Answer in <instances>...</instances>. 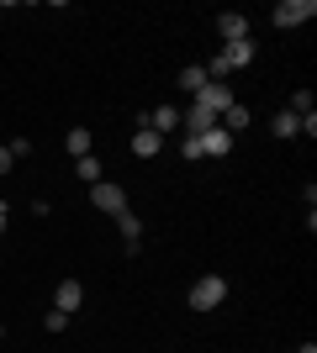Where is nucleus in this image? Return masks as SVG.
Masks as SVG:
<instances>
[{
  "instance_id": "1",
  "label": "nucleus",
  "mask_w": 317,
  "mask_h": 353,
  "mask_svg": "<svg viewBox=\"0 0 317 353\" xmlns=\"http://www.w3.org/2000/svg\"><path fill=\"white\" fill-rule=\"evenodd\" d=\"M222 301H227V280H222V274H206V280L191 285V306H196V311H217Z\"/></svg>"
},
{
  "instance_id": "2",
  "label": "nucleus",
  "mask_w": 317,
  "mask_h": 353,
  "mask_svg": "<svg viewBox=\"0 0 317 353\" xmlns=\"http://www.w3.org/2000/svg\"><path fill=\"white\" fill-rule=\"evenodd\" d=\"M312 16H317V0H280L270 21H275V27H286V32H291V27H307Z\"/></svg>"
},
{
  "instance_id": "3",
  "label": "nucleus",
  "mask_w": 317,
  "mask_h": 353,
  "mask_svg": "<svg viewBox=\"0 0 317 353\" xmlns=\"http://www.w3.org/2000/svg\"><path fill=\"white\" fill-rule=\"evenodd\" d=\"M233 101H238V95H233L227 85H217V79H206V85H201V95H196V105H201V111H211L217 121H222V111H227Z\"/></svg>"
},
{
  "instance_id": "4",
  "label": "nucleus",
  "mask_w": 317,
  "mask_h": 353,
  "mask_svg": "<svg viewBox=\"0 0 317 353\" xmlns=\"http://www.w3.org/2000/svg\"><path fill=\"white\" fill-rule=\"evenodd\" d=\"M90 201L106 216H122V211H127V190H122V185H90Z\"/></svg>"
},
{
  "instance_id": "5",
  "label": "nucleus",
  "mask_w": 317,
  "mask_h": 353,
  "mask_svg": "<svg viewBox=\"0 0 317 353\" xmlns=\"http://www.w3.org/2000/svg\"><path fill=\"white\" fill-rule=\"evenodd\" d=\"M196 143H201V159H206V153H211V159H227V153H233V132H227L222 121H217L211 132H201Z\"/></svg>"
},
{
  "instance_id": "6",
  "label": "nucleus",
  "mask_w": 317,
  "mask_h": 353,
  "mask_svg": "<svg viewBox=\"0 0 317 353\" xmlns=\"http://www.w3.org/2000/svg\"><path fill=\"white\" fill-rule=\"evenodd\" d=\"M217 32H222V43H243V37H249V16L243 11H222L217 16Z\"/></svg>"
},
{
  "instance_id": "7",
  "label": "nucleus",
  "mask_w": 317,
  "mask_h": 353,
  "mask_svg": "<svg viewBox=\"0 0 317 353\" xmlns=\"http://www.w3.org/2000/svg\"><path fill=\"white\" fill-rule=\"evenodd\" d=\"M159 148H164V137L153 132L148 121H137V132H133V153H137V159H153Z\"/></svg>"
},
{
  "instance_id": "8",
  "label": "nucleus",
  "mask_w": 317,
  "mask_h": 353,
  "mask_svg": "<svg viewBox=\"0 0 317 353\" xmlns=\"http://www.w3.org/2000/svg\"><path fill=\"white\" fill-rule=\"evenodd\" d=\"M79 306H85V285H79V280H64L59 295H53V311H79Z\"/></svg>"
},
{
  "instance_id": "9",
  "label": "nucleus",
  "mask_w": 317,
  "mask_h": 353,
  "mask_svg": "<svg viewBox=\"0 0 317 353\" xmlns=\"http://www.w3.org/2000/svg\"><path fill=\"white\" fill-rule=\"evenodd\" d=\"M143 121H148L153 132L164 137V132H175V127H180V111H175V105H153V111H148Z\"/></svg>"
},
{
  "instance_id": "10",
  "label": "nucleus",
  "mask_w": 317,
  "mask_h": 353,
  "mask_svg": "<svg viewBox=\"0 0 317 353\" xmlns=\"http://www.w3.org/2000/svg\"><path fill=\"white\" fill-rule=\"evenodd\" d=\"M211 127H217V117L201 111V105L191 101V111H185V137H201V132H211Z\"/></svg>"
},
{
  "instance_id": "11",
  "label": "nucleus",
  "mask_w": 317,
  "mask_h": 353,
  "mask_svg": "<svg viewBox=\"0 0 317 353\" xmlns=\"http://www.w3.org/2000/svg\"><path fill=\"white\" fill-rule=\"evenodd\" d=\"M222 63H227V69L254 63V43H249V37H243V43H222Z\"/></svg>"
},
{
  "instance_id": "12",
  "label": "nucleus",
  "mask_w": 317,
  "mask_h": 353,
  "mask_svg": "<svg viewBox=\"0 0 317 353\" xmlns=\"http://www.w3.org/2000/svg\"><path fill=\"white\" fill-rule=\"evenodd\" d=\"M64 148L75 153V159H90V148H95V137L85 132V127H69V137H64Z\"/></svg>"
},
{
  "instance_id": "13",
  "label": "nucleus",
  "mask_w": 317,
  "mask_h": 353,
  "mask_svg": "<svg viewBox=\"0 0 317 353\" xmlns=\"http://www.w3.org/2000/svg\"><path fill=\"white\" fill-rule=\"evenodd\" d=\"M117 227H122V237H127V253H137V243H143V221H137L133 211H122Z\"/></svg>"
},
{
  "instance_id": "14",
  "label": "nucleus",
  "mask_w": 317,
  "mask_h": 353,
  "mask_svg": "<svg viewBox=\"0 0 317 353\" xmlns=\"http://www.w3.org/2000/svg\"><path fill=\"white\" fill-rule=\"evenodd\" d=\"M249 121H254V117H249V105H238V101H233V105H227V111H222V127H227V132H233V137H238L243 127H249Z\"/></svg>"
},
{
  "instance_id": "15",
  "label": "nucleus",
  "mask_w": 317,
  "mask_h": 353,
  "mask_svg": "<svg viewBox=\"0 0 317 353\" xmlns=\"http://www.w3.org/2000/svg\"><path fill=\"white\" fill-rule=\"evenodd\" d=\"M201 85H206V69H201V63H185V69H180V90L201 95Z\"/></svg>"
},
{
  "instance_id": "16",
  "label": "nucleus",
  "mask_w": 317,
  "mask_h": 353,
  "mask_svg": "<svg viewBox=\"0 0 317 353\" xmlns=\"http://www.w3.org/2000/svg\"><path fill=\"white\" fill-rule=\"evenodd\" d=\"M75 174L85 179V185H101V159H95V153L90 159H75Z\"/></svg>"
},
{
  "instance_id": "17",
  "label": "nucleus",
  "mask_w": 317,
  "mask_h": 353,
  "mask_svg": "<svg viewBox=\"0 0 317 353\" xmlns=\"http://www.w3.org/2000/svg\"><path fill=\"white\" fill-rule=\"evenodd\" d=\"M270 127H275V137H302V121L291 117V111H280V117H275Z\"/></svg>"
},
{
  "instance_id": "18",
  "label": "nucleus",
  "mask_w": 317,
  "mask_h": 353,
  "mask_svg": "<svg viewBox=\"0 0 317 353\" xmlns=\"http://www.w3.org/2000/svg\"><path fill=\"white\" fill-rule=\"evenodd\" d=\"M286 111H291V117H296V121H302V117H312V90H296Z\"/></svg>"
},
{
  "instance_id": "19",
  "label": "nucleus",
  "mask_w": 317,
  "mask_h": 353,
  "mask_svg": "<svg viewBox=\"0 0 317 353\" xmlns=\"http://www.w3.org/2000/svg\"><path fill=\"white\" fill-rule=\"evenodd\" d=\"M43 327H48V332H64V327H69V311H48Z\"/></svg>"
},
{
  "instance_id": "20",
  "label": "nucleus",
  "mask_w": 317,
  "mask_h": 353,
  "mask_svg": "<svg viewBox=\"0 0 317 353\" xmlns=\"http://www.w3.org/2000/svg\"><path fill=\"white\" fill-rule=\"evenodd\" d=\"M180 159H191V163L201 159V143H196V137H185V143H180Z\"/></svg>"
},
{
  "instance_id": "21",
  "label": "nucleus",
  "mask_w": 317,
  "mask_h": 353,
  "mask_svg": "<svg viewBox=\"0 0 317 353\" xmlns=\"http://www.w3.org/2000/svg\"><path fill=\"white\" fill-rule=\"evenodd\" d=\"M11 163H16V159H11V148H0V174H11Z\"/></svg>"
},
{
  "instance_id": "22",
  "label": "nucleus",
  "mask_w": 317,
  "mask_h": 353,
  "mask_svg": "<svg viewBox=\"0 0 317 353\" xmlns=\"http://www.w3.org/2000/svg\"><path fill=\"white\" fill-rule=\"evenodd\" d=\"M296 353H317V343H302V348H296Z\"/></svg>"
},
{
  "instance_id": "23",
  "label": "nucleus",
  "mask_w": 317,
  "mask_h": 353,
  "mask_svg": "<svg viewBox=\"0 0 317 353\" xmlns=\"http://www.w3.org/2000/svg\"><path fill=\"white\" fill-rule=\"evenodd\" d=\"M6 227H11V216H6V211H0V232H6Z\"/></svg>"
},
{
  "instance_id": "24",
  "label": "nucleus",
  "mask_w": 317,
  "mask_h": 353,
  "mask_svg": "<svg viewBox=\"0 0 317 353\" xmlns=\"http://www.w3.org/2000/svg\"><path fill=\"white\" fill-rule=\"evenodd\" d=\"M0 211H6V195H0Z\"/></svg>"
},
{
  "instance_id": "25",
  "label": "nucleus",
  "mask_w": 317,
  "mask_h": 353,
  "mask_svg": "<svg viewBox=\"0 0 317 353\" xmlns=\"http://www.w3.org/2000/svg\"><path fill=\"white\" fill-rule=\"evenodd\" d=\"M0 332H6V327H0Z\"/></svg>"
}]
</instances>
